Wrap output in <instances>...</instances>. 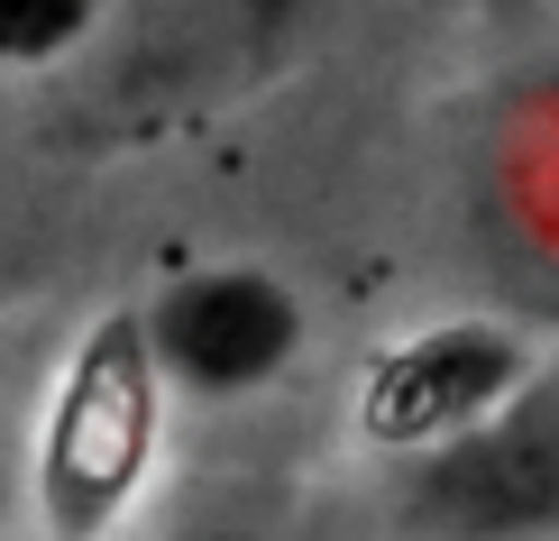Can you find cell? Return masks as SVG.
Returning <instances> with one entry per match:
<instances>
[{"mask_svg":"<svg viewBox=\"0 0 559 541\" xmlns=\"http://www.w3.org/2000/svg\"><path fill=\"white\" fill-rule=\"evenodd\" d=\"M166 432H175V386L147 349V313L102 303L64 340L28 422V532L120 541L166 468Z\"/></svg>","mask_w":559,"mask_h":541,"instance_id":"7a4b0ae2","label":"cell"},{"mask_svg":"<svg viewBox=\"0 0 559 541\" xmlns=\"http://www.w3.org/2000/svg\"><path fill=\"white\" fill-rule=\"evenodd\" d=\"M385 514L413 541H559V349L523 367L477 432L394 468Z\"/></svg>","mask_w":559,"mask_h":541,"instance_id":"3957f363","label":"cell"},{"mask_svg":"<svg viewBox=\"0 0 559 541\" xmlns=\"http://www.w3.org/2000/svg\"><path fill=\"white\" fill-rule=\"evenodd\" d=\"M110 0H0V74H64L102 37Z\"/></svg>","mask_w":559,"mask_h":541,"instance_id":"8992f818","label":"cell"},{"mask_svg":"<svg viewBox=\"0 0 559 541\" xmlns=\"http://www.w3.org/2000/svg\"><path fill=\"white\" fill-rule=\"evenodd\" d=\"M532 358H542V349H532L514 321H486V313L423 321V331L385 340L377 358H367L358 395H348V422H358V440L385 468L431 459V450H450L459 432H477V422L523 386Z\"/></svg>","mask_w":559,"mask_h":541,"instance_id":"5b68a950","label":"cell"},{"mask_svg":"<svg viewBox=\"0 0 559 541\" xmlns=\"http://www.w3.org/2000/svg\"><path fill=\"white\" fill-rule=\"evenodd\" d=\"M156 541H266V524L248 505H212V496H202V505H183Z\"/></svg>","mask_w":559,"mask_h":541,"instance_id":"52a82bcc","label":"cell"},{"mask_svg":"<svg viewBox=\"0 0 559 541\" xmlns=\"http://www.w3.org/2000/svg\"><path fill=\"white\" fill-rule=\"evenodd\" d=\"M331 0H110L83 64H64V120L83 148H147L266 92Z\"/></svg>","mask_w":559,"mask_h":541,"instance_id":"6da1fadb","label":"cell"},{"mask_svg":"<svg viewBox=\"0 0 559 541\" xmlns=\"http://www.w3.org/2000/svg\"><path fill=\"white\" fill-rule=\"evenodd\" d=\"M28 524V432L0 413V541Z\"/></svg>","mask_w":559,"mask_h":541,"instance_id":"ba28073f","label":"cell"},{"mask_svg":"<svg viewBox=\"0 0 559 541\" xmlns=\"http://www.w3.org/2000/svg\"><path fill=\"white\" fill-rule=\"evenodd\" d=\"M147 349L166 367L175 404H248L302 358V294L266 257H212L166 275L147 303Z\"/></svg>","mask_w":559,"mask_h":541,"instance_id":"277c9868","label":"cell"}]
</instances>
